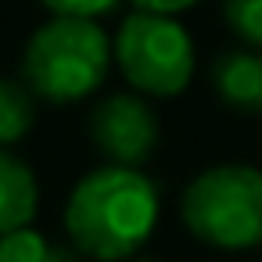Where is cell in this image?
Listing matches in <instances>:
<instances>
[{
  "label": "cell",
  "mask_w": 262,
  "mask_h": 262,
  "mask_svg": "<svg viewBox=\"0 0 262 262\" xmlns=\"http://www.w3.org/2000/svg\"><path fill=\"white\" fill-rule=\"evenodd\" d=\"M158 223V190L140 169L104 165L83 176L69 198L65 226L79 251L115 262L133 255Z\"/></svg>",
  "instance_id": "1"
},
{
  "label": "cell",
  "mask_w": 262,
  "mask_h": 262,
  "mask_svg": "<svg viewBox=\"0 0 262 262\" xmlns=\"http://www.w3.org/2000/svg\"><path fill=\"white\" fill-rule=\"evenodd\" d=\"M112 47L90 18H54L26 47V86L54 104L94 94L108 76Z\"/></svg>",
  "instance_id": "2"
},
{
  "label": "cell",
  "mask_w": 262,
  "mask_h": 262,
  "mask_svg": "<svg viewBox=\"0 0 262 262\" xmlns=\"http://www.w3.org/2000/svg\"><path fill=\"white\" fill-rule=\"evenodd\" d=\"M183 223L212 248L262 244V172L244 162L205 169L183 190Z\"/></svg>",
  "instance_id": "3"
},
{
  "label": "cell",
  "mask_w": 262,
  "mask_h": 262,
  "mask_svg": "<svg viewBox=\"0 0 262 262\" xmlns=\"http://www.w3.org/2000/svg\"><path fill=\"white\" fill-rule=\"evenodd\" d=\"M115 58L122 76L137 90L155 97H172L187 90L194 76V43L172 15H129L115 36Z\"/></svg>",
  "instance_id": "4"
},
{
  "label": "cell",
  "mask_w": 262,
  "mask_h": 262,
  "mask_svg": "<svg viewBox=\"0 0 262 262\" xmlns=\"http://www.w3.org/2000/svg\"><path fill=\"white\" fill-rule=\"evenodd\" d=\"M94 144L112 158V165L137 169L144 165L158 147V119L155 112L129 94H115L94 108L90 119Z\"/></svg>",
  "instance_id": "5"
},
{
  "label": "cell",
  "mask_w": 262,
  "mask_h": 262,
  "mask_svg": "<svg viewBox=\"0 0 262 262\" xmlns=\"http://www.w3.org/2000/svg\"><path fill=\"white\" fill-rule=\"evenodd\" d=\"M212 83L223 104L244 115L262 112V54L244 47V51H226L212 65Z\"/></svg>",
  "instance_id": "6"
},
{
  "label": "cell",
  "mask_w": 262,
  "mask_h": 262,
  "mask_svg": "<svg viewBox=\"0 0 262 262\" xmlns=\"http://www.w3.org/2000/svg\"><path fill=\"white\" fill-rule=\"evenodd\" d=\"M36 198H40V190H36L33 169L22 158L0 151V237L33 223Z\"/></svg>",
  "instance_id": "7"
},
{
  "label": "cell",
  "mask_w": 262,
  "mask_h": 262,
  "mask_svg": "<svg viewBox=\"0 0 262 262\" xmlns=\"http://www.w3.org/2000/svg\"><path fill=\"white\" fill-rule=\"evenodd\" d=\"M33 119H36L33 90L22 86L18 79H0V147L22 140Z\"/></svg>",
  "instance_id": "8"
},
{
  "label": "cell",
  "mask_w": 262,
  "mask_h": 262,
  "mask_svg": "<svg viewBox=\"0 0 262 262\" xmlns=\"http://www.w3.org/2000/svg\"><path fill=\"white\" fill-rule=\"evenodd\" d=\"M223 15L251 51H262V0H223Z\"/></svg>",
  "instance_id": "9"
},
{
  "label": "cell",
  "mask_w": 262,
  "mask_h": 262,
  "mask_svg": "<svg viewBox=\"0 0 262 262\" xmlns=\"http://www.w3.org/2000/svg\"><path fill=\"white\" fill-rule=\"evenodd\" d=\"M51 251V244L43 241V233L22 226L0 237V262H43Z\"/></svg>",
  "instance_id": "10"
},
{
  "label": "cell",
  "mask_w": 262,
  "mask_h": 262,
  "mask_svg": "<svg viewBox=\"0 0 262 262\" xmlns=\"http://www.w3.org/2000/svg\"><path fill=\"white\" fill-rule=\"evenodd\" d=\"M51 11H58V18H97L104 11L115 8V0H43Z\"/></svg>",
  "instance_id": "11"
},
{
  "label": "cell",
  "mask_w": 262,
  "mask_h": 262,
  "mask_svg": "<svg viewBox=\"0 0 262 262\" xmlns=\"http://www.w3.org/2000/svg\"><path fill=\"white\" fill-rule=\"evenodd\" d=\"M140 11H155V15H176V11H187L194 8L198 0H133Z\"/></svg>",
  "instance_id": "12"
},
{
  "label": "cell",
  "mask_w": 262,
  "mask_h": 262,
  "mask_svg": "<svg viewBox=\"0 0 262 262\" xmlns=\"http://www.w3.org/2000/svg\"><path fill=\"white\" fill-rule=\"evenodd\" d=\"M43 262H79V255H76L72 248H54V244H51V251H47Z\"/></svg>",
  "instance_id": "13"
}]
</instances>
